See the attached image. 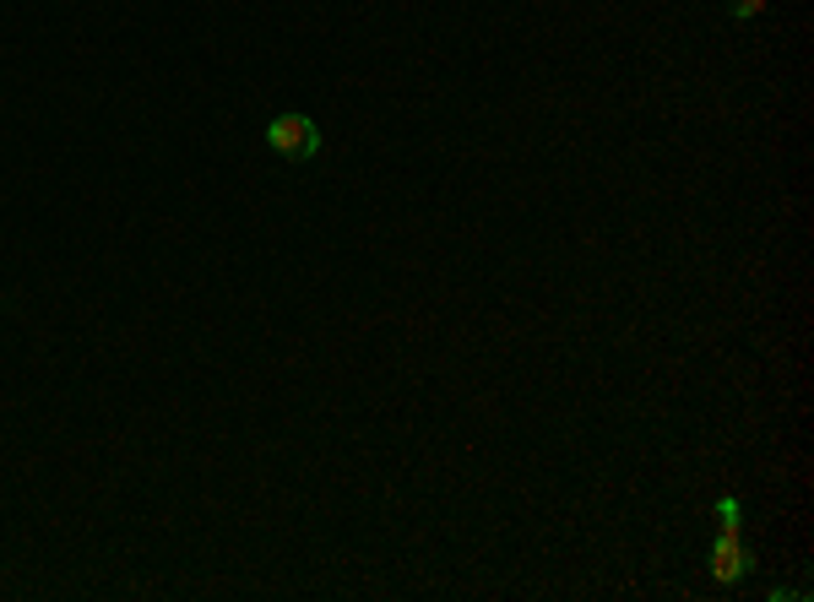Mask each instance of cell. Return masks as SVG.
<instances>
[{
    "label": "cell",
    "mask_w": 814,
    "mask_h": 602,
    "mask_svg": "<svg viewBox=\"0 0 814 602\" xmlns=\"http://www.w3.org/2000/svg\"><path fill=\"white\" fill-rule=\"evenodd\" d=\"M728 11H733V16H760L766 0H728Z\"/></svg>",
    "instance_id": "obj_3"
},
{
    "label": "cell",
    "mask_w": 814,
    "mask_h": 602,
    "mask_svg": "<svg viewBox=\"0 0 814 602\" xmlns=\"http://www.w3.org/2000/svg\"><path fill=\"white\" fill-rule=\"evenodd\" d=\"M267 147L278 152V157L305 163V157L321 152V126H316L310 115H278V120L267 126Z\"/></svg>",
    "instance_id": "obj_1"
},
{
    "label": "cell",
    "mask_w": 814,
    "mask_h": 602,
    "mask_svg": "<svg viewBox=\"0 0 814 602\" xmlns=\"http://www.w3.org/2000/svg\"><path fill=\"white\" fill-rule=\"evenodd\" d=\"M750 548H744V538L739 532H717V543H711V576L722 581V587H733V581H744L750 576Z\"/></svg>",
    "instance_id": "obj_2"
}]
</instances>
